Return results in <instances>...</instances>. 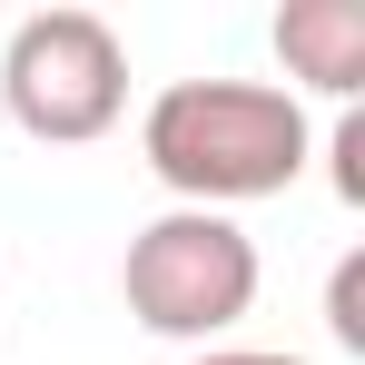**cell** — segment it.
Here are the masks:
<instances>
[{
	"mask_svg": "<svg viewBox=\"0 0 365 365\" xmlns=\"http://www.w3.org/2000/svg\"><path fill=\"white\" fill-rule=\"evenodd\" d=\"M277 60H287V79H316L326 99L356 109V89H365V0H287L277 10Z\"/></svg>",
	"mask_w": 365,
	"mask_h": 365,
	"instance_id": "obj_4",
	"label": "cell"
},
{
	"mask_svg": "<svg viewBox=\"0 0 365 365\" xmlns=\"http://www.w3.org/2000/svg\"><path fill=\"white\" fill-rule=\"evenodd\" d=\"M0 99L30 138H99L128 109V40L109 30V10L89 0H50L10 30L0 50Z\"/></svg>",
	"mask_w": 365,
	"mask_h": 365,
	"instance_id": "obj_3",
	"label": "cell"
},
{
	"mask_svg": "<svg viewBox=\"0 0 365 365\" xmlns=\"http://www.w3.org/2000/svg\"><path fill=\"white\" fill-rule=\"evenodd\" d=\"M187 365H306V356H277V346H197Z\"/></svg>",
	"mask_w": 365,
	"mask_h": 365,
	"instance_id": "obj_7",
	"label": "cell"
},
{
	"mask_svg": "<svg viewBox=\"0 0 365 365\" xmlns=\"http://www.w3.org/2000/svg\"><path fill=\"white\" fill-rule=\"evenodd\" d=\"M119 297L148 336L207 346L217 326H237L257 306V237L227 207H158L119 257Z\"/></svg>",
	"mask_w": 365,
	"mask_h": 365,
	"instance_id": "obj_2",
	"label": "cell"
},
{
	"mask_svg": "<svg viewBox=\"0 0 365 365\" xmlns=\"http://www.w3.org/2000/svg\"><path fill=\"white\" fill-rule=\"evenodd\" d=\"M326 148H336V197H365V109H346Z\"/></svg>",
	"mask_w": 365,
	"mask_h": 365,
	"instance_id": "obj_6",
	"label": "cell"
},
{
	"mask_svg": "<svg viewBox=\"0 0 365 365\" xmlns=\"http://www.w3.org/2000/svg\"><path fill=\"white\" fill-rule=\"evenodd\" d=\"M138 148L178 187V207H227L306 168V109L277 79H168L138 119Z\"/></svg>",
	"mask_w": 365,
	"mask_h": 365,
	"instance_id": "obj_1",
	"label": "cell"
},
{
	"mask_svg": "<svg viewBox=\"0 0 365 365\" xmlns=\"http://www.w3.org/2000/svg\"><path fill=\"white\" fill-rule=\"evenodd\" d=\"M326 326H336V346L365 356V247H346L336 277H326Z\"/></svg>",
	"mask_w": 365,
	"mask_h": 365,
	"instance_id": "obj_5",
	"label": "cell"
}]
</instances>
